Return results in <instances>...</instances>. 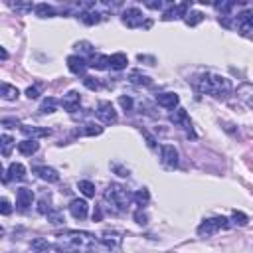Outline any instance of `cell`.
<instances>
[{
    "instance_id": "21",
    "label": "cell",
    "mask_w": 253,
    "mask_h": 253,
    "mask_svg": "<svg viewBox=\"0 0 253 253\" xmlns=\"http://www.w3.org/2000/svg\"><path fill=\"white\" fill-rule=\"evenodd\" d=\"M89 67H93V69H109L111 67V55H103V53L91 55Z\"/></svg>"
},
{
    "instance_id": "1",
    "label": "cell",
    "mask_w": 253,
    "mask_h": 253,
    "mask_svg": "<svg viewBox=\"0 0 253 253\" xmlns=\"http://www.w3.org/2000/svg\"><path fill=\"white\" fill-rule=\"evenodd\" d=\"M53 247L59 253H93L99 247V239L89 231L69 229L55 235Z\"/></svg>"
},
{
    "instance_id": "38",
    "label": "cell",
    "mask_w": 253,
    "mask_h": 253,
    "mask_svg": "<svg viewBox=\"0 0 253 253\" xmlns=\"http://www.w3.org/2000/svg\"><path fill=\"white\" fill-rule=\"evenodd\" d=\"M26 97H28V99H38V97H40V87L30 85V87L26 89Z\"/></svg>"
},
{
    "instance_id": "26",
    "label": "cell",
    "mask_w": 253,
    "mask_h": 253,
    "mask_svg": "<svg viewBox=\"0 0 253 253\" xmlns=\"http://www.w3.org/2000/svg\"><path fill=\"white\" fill-rule=\"evenodd\" d=\"M103 132V126L97 123H85L83 128H79V134H87V136H97Z\"/></svg>"
},
{
    "instance_id": "11",
    "label": "cell",
    "mask_w": 253,
    "mask_h": 253,
    "mask_svg": "<svg viewBox=\"0 0 253 253\" xmlns=\"http://www.w3.org/2000/svg\"><path fill=\"white\" fill-rule=\"evenodd\" d=\"M69 213L75 217V219H85L87 213H89V204L85 200H71L69 202Z\"/></svg>"
},
{
    "instance_id": "43",
    "label": "cell",
    "mask_w": 253,
    "mask_h": 253,
    "mask_svg": "<svg viewBox=\"0 0 253 253\" xmlns=\"http://www.w3.org/2000/svg\"><path fill=\"white\" fill-rule=\"evenodd\" d=\"M113 168L119 172V176H128V168H123L121 164H113Z\"/></svg>"
},
{
    "instance_id": "30",
    "label": "cell",
    "mask_w": 253,
    "mask_h": 253,
    "mask_svg": "<svg viewBox=\"0 0 253 253\" xmlns=\"http://www.w3.org/2000/svg\"><path fill=\"white\" fill-rule=\"evenodd\" d=\"M18 95H20V91H18L14 85H10V83H2V97H4L6 101H16Z\"/></svg>"
},
{
    "instance_id": "16",
    "label": "cell",
    "mask_w": 253,
    "mask_h": 253,
    "mask_svg": "<svg viewBox=\"0 0 253 253\" xmlns=\"http://www.w3.org/2000/svg\"><path fill=\"white\" fill-rule=\"evenodd\" d=\"M156 103L160 107H164V109H174V107H178L180 97L176 93H158L156 95Z\"/></svg>"
},
{
    "instance_id": "33",
    "label": "cell",
    "mask_w": 253,
    "mask_h": 253,
    "mask_svg": "<svg viewBox=\"0 0 253 253\" xmlns=\"http://www.w3.org/2000/svg\"><path fill=\"white\" fill-rule=\"evenodd\" d=\"M55 109H57V101H55L53 97H45V99L42 101V105H40V111H42L43 115L55 113Z\"/></svg>"
},
{
    "instance_id": "44",
    "label": "cell",
    "mask_w": 253,
    "mask_h": 253,
    "mask_svg": "<svg viewBox=\"0 0 253 253\" xmlns=\"http://www.w3.org/2000/svg\"><path fill=\"white\" fill-rule=\"evenodd\" d=\"M138 61H148V65H154V57L152 55H138Z\"/></svg>"
},
{
    "instance_id": "6",
    "label": "cell",
    "mask_w": 253,
    "mask_h": 253,
    "mask_svg": "<svg viewBox=\"0 0 253 253\" xmlns=\"http://www.w3.org/2000/svg\"><path fill=\"white\" fill-rule=\"evenodd\" d=\"M170 123H174L176 126L184 128L190 136H196V134H194V130H192V121H190V115L186 113V109L176 107V109H174V113H170Z\"/></svg>"
},
{
    "instance_id": "13",
    "label": "cell",
    "mask_w": 253,
    "mask_h": 253,
    "mask_svg": "<svg viewBox=\"0 0 253 253\" xmlns=\"http://www.w3.org/2000/svg\"><path fill=\"white\" fill-rule=\"evenodd\" d=\"M79 103H81V95H79L77 91H67V93L63 95V99H61L63 109L69 111V113H75V111L79 109Z\"/></svg>"
},
{
    "instance_id": "4",
    "label": "cell",
    "mask_w": 253,
    "mask_h": 253,
    "mask_svg": "<svg viewBox=\"0 0 253 253\" xmlns=\"http://www.w3.org/2000/svg\"><path fill=\"white\" fill-rule=\"evenodd\" d=\"M225 227H229V219H227V217H223V215L210 217V219H204V221L198 225V235H200V237H210V235H213L215 231L225 229Z\"/></svg>"
},
{
    "instance_id": "14",
    "label": "cell",
    "mask_w": 253,
    "mask_h": 253,
    "mask_svg": "<svg viewBox=\"0 0 253 253\" xmlns=\"http://www.w3.org/2000/svg\"><path fill=\"white\" fill-rule=\"evenodd\" d=\"M32 202H34V192L30 188H18V192H16V206L20 210H28L32 206Z\"/></svg>"
},
{
    "instance_id": "45",
    "label": "cell",
    "mask_w": 253,
    "mask_h": 253,
    "mask_svg": "<svg viewBox=\"0 0 253 253\" xmlns=\"http://www.w3.org/2000/svg\"><path fill=\"white\" fill-rule=\"evenodd\" d=\"M2 125H4V126H10V125L16 126V125H20V123H18V119H8V117H6V119H2Z\"/></svg>"
},
{
    "instance_id": "39",
    "label": "cell",
    "mask_w": 253,
    "mask_h": 253,
    "mask_svg": "<svg viewBox=\"0 0 253 253\" xmlns=\"http://www.w3.org/2000/svg\"><path fill=\"white\" fill-rule=\"evenodd\" d=\"M0 211H2V215H8V213L12 211V206H10L8 198H2V200H0Z\"/></svg>"
},
{
    "instance_id": "28",
    "label": "cell",
    "mask_w": 253,
    "mask_h": 253,
    "mask_svg": "<svg viewBox=\"0 0 253 253\" xmlns=\"http://www.w3.org/2000/svg\"><path fill=\"white\" fill-rule=\"evenodd\" d=\"M0 146H2V156L8 158L10 152H12V148H14V138L10 134H2L0 136Z\"/></svg>"
},
{
    "instance_id": "37",
    "label": "cell",
    "mask_w": 253,
    "mask_h": 253,
    "mask_svg": "<svg viewBox=\"0 0 253 253\" xmlns=\"http://www.w3.org/2000/svg\"><path fill=\"white\" fill-rule=\"evenodd\" d=\"M119 103H121V107H123L125 111H130V109H132V99H130L128 95H126V97L121 95V97H119Z\"/></svg>"
},
{
    "instance_id": "31",
    "label": "cell",
    "mask_w": 253,
    "mask_h": 253,
    "mask_svg": "<svg viewBox=\"0 0 253 253\" xmlns=\"http://www.w3.org/2000/svg\"><path fill=\"white\" fill-rule=\"evenodd\" d=\"M77 188H79V192H81L83 196H87V198H93V196H95V184L89 182V180H79V182H77Z\"/></svg>"
},
{
    "instance_id": "22",
    "label": "cell",
    "mask_w": 253,
    "mask_h": 253,
    "mask_svg": "<svg viewBox=\"0 0 253 253\" xmlns=\"http://www.w3.org/2000/svg\"><path fill=\"white\" fill-rule=\"evenodd\" d=\"M126 63H128V59H126V55L125 53H113L111 55V69H115V71H121V69H125L126 67Z\"/></svg>"
},
{
    "instance_id": "35",
    "label": "cell",
    "mask_w": 253,
    "mask_h": 253,
    "mask_svg": "<svg viewBox=\"0 0 253 253\" xmlns=\"http://www.w3.org/2000/svg\"><path fill=\"white\" fill-rule=\"evenodd\" d=\"M83 85L87 87V89H91V91H97V89H101V83H99V79L97 77H83Z\"/></svg>"
},
{
    "instance_id": "7",
    "label": "cell",
    "mask_w": 253,
    "mask_h": 253,
    "mask_svg": "<svg viewBox=\"0 0 253 253\" xmlns=\"http://www.w3.org/2000/svg\"><path fill=\"white\" fill-rule=\"evenodd\" d=\"M99 243L107 249V251H119L121 249V243H123V235L119 231H103L101 237H99Z\"/></svg>"
},
{
    "instance_id": "10",
    "label": "cell",
    "mask_w": 253,
    "mask_h": 253,
    "mask_svg": "<svg viewBox=\"0 0 253 253\" xmlns=\"http://www.w3.org/2000/svg\"><path fill=\"white\" fill-rule=\"evenodd\" d=\"M160 158H162V164L166 168H176L178 166V150L172 144H162L160 146Z\"/></svg>"
},
{
    "instance_id": "29",
    "label": "cell",
    "mask_w": 253,
    "mask_h": 253,
    "mask_svg": "<svg viewBox=\"0 0 253 253\" xmlns=\"http://www.w3.org/2000/svg\"><path fill=\"white\" fill-rule=\"evenodd\" d=\"M132 200H134V204H136L138 208H144V206L150 202V192H148L146 188H140V190L132 196Z\"/></svg>"
},
{
    "instance_id": "46",
    "label": "cell",
    "mask_w": 253,
    "mask_h": 253,
    "mask_svg": "<svg viewBox=\"0 0 253 253\" xmlns=\"http://www.w3.org/2000/svg\"><path fill=\"white\" fill-rule=\"evenodd\" d=\"M146 6H148V8H162V4H160V2H148Z\"/></svg>"
},
{
    "instance_id": "27",
    "label": "cell",
    "mask_w": 253,
    "mask_h": 253,
    "mask_svg": "<svg viewBox=\"0 0 253 253\" xmlns=\"http://www.w3.org/2000/svg\"><path fill=\"white\" fill-rule=\"evenodd\" d=\"M8 176H10V178H16V180H24L26 168H24L20 162H12V164L8 166Z\"/></svg>"
},
{
    "instance_id": "23",
    "label": "cell",
    "mask_w": 253,
    "mask_h": 253,
    "mask_svg": "<svg viewBox=\"0 0 253 253\" xmlns=\"http://www.w3.org/2000/svg\"><path fill=\"white\" fill-rule=\"evenodd\" d=\"M36 14L40 16V18H53L55 16V8L51 6V4H45V2H42V4H36Z\"/></svg>"
},
{
    "instance_id": "9",
    "label": "cell",
    "mask_w": 253,
    "mask_h": 253,
    "mask_svg": "<svg viewBox=\"0 0 253 253\" xmlns=\"http://www.w3.org/2000/svg\"><path fill=\"white\" fill-rule=\"evenodd\" d=\"M97 117H99V121L105 123V125L117 123V111H115V107H113L109 101H101V103L97 105Z\"/></svg>"
},
{
    "instance_id": "20",
    "label": "cell",
    "mask_w": 253,
    "mask_h": 253,
    "mask_svg": "<svg viewBox=\"0 0 253 253\" xmlns=\"http://www.w3.org/2000/svg\"><path fill=\"white\" fill-rule=\"evenodd\" d=\"M188 14V4H178V6H172L168 8L164 14H162V20H172V18H186Z\"/></svg>"
},
{
    "instance_id": "36",
    "label": "cell",
    "mask_w": 253,
    "mask_h": 253,
    "mask_svg": "<svg viewBox=\"0 0 253 253\" xmlns=\"http://www.w3.org/2000/svg\"><path fill=\"white\" fill-rule=\"evenodd\" d=\"M75 47H77V51H81V53H93V45H91L89 42H77Z\"/></svg>"
},
{
    "instance_id": "34",
    "label": "cell",
    "mask_w": 253,
    "mask_h": 253,
    "mask_svg": "<svg viewBox=\"0 0 253 253\" xmlns=\"http://www.w3.org/2000/svg\"><path fill=\"white\" fill-rule=\"evenodd\" d=\"M202 20H204V14H202V12H188L186 18H184V22H186L188 26H198Z\"/></svg>"
},
{
    "instance_id": "17",
    "label": "cell",
    "mask_w": 253,
    "mask_h": 253,
    "mask_svg": "<svg viewBox=\"0 0 253 253\" xmlns=\"http://www.w3.org/2000/svg\"><path fill=\"white\" fill-rule=\"evenodd\" d=\"M237 97L249 107L253 109V83H241L237 87Z\"/></svg>"
},
{
    "instance_id": "40",
    "label": "cell",
    "mask_w": 253,
    "mask_h": 253,
    "mask_svg": "<svg viewBox=\"0 0 253 253\" xmlns=\"http://www.w3.org/2000/svg\"><path fill=\"white\" fill-rule=\"evenodd\" d=\"M231 219H233L235 223H239V225H245V223H247V215H245V213H241V211H233Z\"/></svg>"
},
{
    "instance_id": "12",
    "label": "cell",
    "mask_w": 253,
    "mask_h": 253,
    "mask_svg": "<svg viewBox=\"0 0 253 253\" xmlns=\"http://www.w3.org/2000/svg\"><path fill=\"white\" fill-rule=\"evenodd\" d=\"M67 67H69L71 73L83 75L85 69L89 67V63H87V59H85L83 55H69V57H67Z\"/></svg>"
},
{
    "instance_id": "41",
    "label": "cell",
    "mask_w": 253,
    "mask_h": 253,
    "mask_svg": "<svg viewBox=\"0 0 253 253\" xmlns=\"http://www.w3.org/2000/svg\"><path fill=\"white\" fill-rule=\"evenodd\" d=\"M134 219H136V223H140V225H144V223H146V219H148V217H146V213L142 211V208L134 211Z\"/></svg>"
},
{
    "instance_id": "24",
    "label": "cell",
    "mask_w": 253,
    "mask_h": 253,
    "mask_svg": "<svg viewBox=\"0 0 253 253\" xmlns=\"http://www.w3.org/2000/svg\"><path fill=\"white\" fill-rule=\"evenodd\" d=\"M49 249H51V243L47 239H43V237L32 239V251H36V253H47Z\"/></svg>"
},
{
    "instance_id": "5",
    "label": "cell",
    "mask_w": 253,
    "mask_h": 253,
    "mask_svg": "<svg viewBox=\"0 0 253 253\" xmlns=\"http://www.w3.org/2000/svg\"><path fill=\"white\" fill-rule=\"evenodd\" d=\"M231 28H235L243 36H251L253 38V10H243L237 16H233Z\"/></svg>"
},
{
    "instance_id": "2",
    "label": "cell",
    "mask_w": 253,
    "mask_h": 253,
    "mask_svg": "<svg viewBox=\"0 0 253 253\" xmlns=\"http://www.w3.org/2000/svg\"><path fill=\"white\" fill-rule=\"evenodd\" d=\"M196 87L200 93H206L215 99H227L233 91L231 81L217 73H200L196 79Z\"/></svg>"
},
{
    "instance_id": "15",
    "label": "cell",
    "mask_w": 253,
    "mask_h": 253,
    "mask_svg": "<svg viewBox=\"0 0 253 253\" xmlns=\"http://www.w3.org/2000/svg\"><path fill=\"white\" fill-rule=\"evenodd\" d=\"M34 174H38L45 182H59V172L55 168H51V166H36Z\"/></svg>"
},
{
    "instance_id": "8",
    "label": "cell",
    "mask_w": 253,
    "mask_h": 253,
    "mask_svg": "<svg viewBox=\"0 0 253 253\" xmlns=\"http://www.w3.org/2000/svg\"><path fill=\"white\" fill-rule=\"evenodd\" d=\"M121 20H123V24H125L126 28H140V26L144 24V16H142V12H140L138 8H126V10L123 12ZM144 26H146V24H144Z\"/></svg>"
},
{
    "instance_id": "18",
    "label": "cell",
    "mask_w": 253,
    "mask_h": 253,
    "mask_svg": "<svg viewBox=\"0 0 253 253\" xmlns=\"http://www.w3.org/2000/svg\"><path fill=\"white\" fill-rule=\"evenodd\" d=\"M20 130L28 136V138H42V136H49L51 130L49 128H40V126H30V125H20Z\"/></svg>"
},
{
    "instance_id": "19",
    "label": "cell",
    "mask_w": 253,
    "mask_h": 253,
    "mask_svg": "<svg viewBox=\"0 0 253 253\" xmlns=\"http://www.w3.org/2000/svg\"><path fill=\"white\" fill-rule=\"evenodd\" d=\"M38 148H40V144L34 138H24L22 142H18V152L24 156H32L34 152H38Z\"/></svg>"
},
{
    "instance_id": "25",
    "label": "cell",
    "mask_w": 253,
    "mask_h": 253,
    "mask_svg": "<svg viewBox=\"0 0 253 253\" xmlns=\"http://www.w3.org/2000/svg\"><path fill=\"white\" fill-rule=\"evenodd\" d=\"M128 81L134 83V85H150V83H152L148 75H142V73L136 71V69H132V71L128 73Z\"/></svg>"
},
{
    "instance_id": "47",
    "label": "cell",
    "mask_w": 253,
    "mask_h": 253,
    "mask_svg": "<svg viewBox=\"0 0 253 253\" xmlns=\"http://www.w3.org/2000/svg\"><path fill=\"white\" fill-rule=\"evenodd\" d=\"M0 55H2V59H8V51L4 47H0Z\"/></svg>"
},
{
    "instance_id": "3",
    "label": "cell",
    "mask_w": 253,
    "mask_h": 253,
    "mask_svg": "<svg viewBox=\"0 0 253 253\" xmlns=\"http://www.w3.org/2000/svg\"><path fill=\"white\" fill-rule=\"evenodd\" d=\"M105 200L111 202L117 211H126L128 206H130V202H132V196H130V192L125 186H121V184H109L107 190H105Z\"/></svg>"
},
{
    "instance_id": "32",
    "label": "cell",
    "mask_w": 253,
    "mask_h": 253,
    "mask_svg": "<svg viewBox=\"0 0 253 253\" xmlns=\"http://www.w3.org/2000/svg\"><path fill=\"white\" fill-rule=\"evenodd\" d=\"M38 211H40L42 215H49V213L53 211V208H51V198H49V196H42V198H40V202H38Z\"/></svg>"
},
{
    "instance_id": "42",
    "label": "cell",
    "mask_w": 253,
    "mask_h": 253,
    "mask_svg": "<svg viewBox=\"0 0 253 253\" xmlns=\"http://www.w3.org/2000/svg\"><path fill=\"white\" fill-rule=\"evenodd\" d=\"M18 12H28V10H32V8H36L34 4H12Z\"/></svg>"
}]
</instances>
